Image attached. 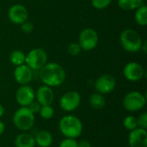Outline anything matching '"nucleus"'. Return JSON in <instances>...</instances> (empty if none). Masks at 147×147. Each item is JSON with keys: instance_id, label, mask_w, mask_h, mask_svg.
<instances>
[{"instance_id": "obj_1", "label": "nucleus", "mask_w": 147, "mask_h": 147, "mask_svg": "<svg viewBox=\"0 0 147 147\" xmlns=\"http://www.w3.org/2000/svg\"><path fill=\"white\" fill-rule=\"evenodd\" d=\"M66 73L62 65L55 62L47 63L40 70V78L45 85L51 88L60 86L65 80Z\"/></svg>"}, {"instance_id": "obj_2", "label": "nucleus", "mask_w": 147, "mask_h": 147, "mask_svg": "<svg viewBox=\"0 0 147 147\" xmlns=\"http://www.w3.org/2000/svg\"><path fill=\"white\" fill-rule=\"evenodd\" d=\"M59 128L62 135L65 138L77 139L83 133V123L78 117L67 115L59 120Z\"/></svg>"}, {"instance_id": "obj_3", "label": "nucleus", "mask_w": 147, "mask_h": 147, "mask_svg": "<svg viewBox=\"0 0 147 147\" xmlns=\"http://www.w3.org/2000/svg\"><path fill=\"white\" fill-rule=\"evenodd\" d=\"M12 121L17 129L28 132L34 125L35 115L28 107H20L14 112Z\"/></svg>"}, {"instance_id": "obj_4", "label": "nucleus", "mask_w": 147, "mask_h": 147, "mask_svg": "<svg viewBox=\"0 0 147 147\" xmlns=\"http://www.w3.org/2000/svg\"><path fill=\"white\" fill-rule=\"evenodd\" d=\"M143 41L140 34L132 28L123 30L120 35L121 45L123 49L128 53H137L140 51Z\"/></svg>"}, {"instance_id": "obj_5", "label": "nucleus", "mask_w": 147, "mask_h": 147, "mask_svg": "<svg viewBox=\"0 0 147 147\" xmlns=\"http://www.w3.org/2000/svg\"><path fill=\"white\" fill-rule=\"evenodd\" d=\"M146 104V97L140 91L128 92L122 100V105L127 111L138 112L144 109Z\"/></svg>"}, {"instance_id": "obj_6", "label": "nucleus", "mask_w": 147, "mask_h": 147, "mask_svg": "<svg viewBox=\"0 0 147 147\" xmlns=\"http://www.w3.org/2000/svg\"><path fill=\"white\" fill-rule=\"evenodd\" d=\"M47 54L42 48L30 50L25 58V64L32 71H40L47 63Z\"/></svg>"}, {"instance_id": "obj_7", "label": "nucleus", "mask_w": 147, "mask_h": 147, "mask_svg": "<svg viewBox=\"0 0 147 147\" xmlns=\"http://www.w3.org/2000/svg\"><path fill=\"white\" fill-rule=\"evenodd\" d=\"M99 42V36L97 32L91 28H86L83 29L78 35V44L82 51H91L95 49Z\"/></svg>"}, {"instance_id": "obj_8", "label": "nucleus", "mask_w": 147, "mask_h": 147, "mask_svg": "<svg viewBox=\"0 0 147 147\" xmlns=\"http://www.w3.org/2000/svg\"><path fill=\"white\" fill-rule=\"evenodd\" d=\"M81 103V96L76 90L65 92L59 99V107L65 112H73Z\"/></svg>"}, {"instance_id": "obj_9", "label": "nucleus", "mask_w": 147, "mask_h": 147, "mask_svg": "<svg viewBox=\"0 0 147 147\" xmlns=\"http://www.w3.org/2000/svg\"><path fill=\"white\" fill-rule=\"evenodd\" d=\"M116 87V79L110 73H104L99 76L95 82L96 92L102 95H107L114 91Z\"/></svg>"}, {"instance_id": "obj_10", "label": "nucleus", "mask_w": 147, "mask_h": 147, "mask_svg": "<svg viewBox=\"0 0 147 147\" xmlns=\"http://www.w3.org/2000/svg\"><path fill=\"white\" fill-rule=\"evenodd\" d=\"M145 75L144 67L138 62H129L123 68V76L130 82L140 81Z\"/></svg>"}, {"instance_id": "obj_11", "label": "nucleus", "mask_w": 147, "mask_h": 147, "mask_svg": "<svg viewBox=\"0 0 147 147\" xmlns=\"http://www.w3.org/2000/svg\"><path fill=\"white\" fill-rule=\"evenodd\" d=\"M35 100V90L28 84L21 85L16 91V101L21 107H28Z\"/></svg>"}, {"instance_id": "obj_12", "label": "nucleus", "mask_w": 147, "mask_h": 147, "mask_svg": "<svg viewBox=\"0 0 147 147\" xmlns=\"http://www.w3.org/2000/svg\"><path fill=\"white\" fill-rule=\"evenodd\" d=\"M8 17L12 23L16 25H21L24 22L28 21V11L24 5L16 3L12 5L9 9Z\"/></svg>"}, {"instance_id": "obj_13", "label": "nucleus", "mask_w": 147, "mask_h": 147, "mask_svg": "<svg viewBox=\"0 0 147 147\" xmlns=\"http://www.w3.org/2000/svg\"><path fill=\"white\" fill-rule=\"evenodd\" d=\"M13 77L15 81L20 85L28 84L33 79V71L26 64H23L16 66Z\"/></svg>"}, {"instance_id": "obj_14", "label": "nucleus", "mask_w": 147, "mask_h": 147, "mask_svg": "<svg viewBox=\"0 0 147 147\" xmlns=\"http://www.w3.org/2000/svg\"><path fill=\"white\" fill-rule=\"evenodd\" d=\"M128 144L130 147H147V131L137 127L130 131L128 135Z\"/></svg>"}, {"instance_id": "obj_15", "label": "nucleus", "mask_w": 147, "mask_h": 147, "mask_svg": "<svg viewBox=\"0 0 147 147\" xmlns=\"http://www.w3.org/2000/svg\"><path fill=\"white\" fill-rule=\"evenodd\" d=\"M35 100L41 105H52L54 100V93L51 87L47 85L40 86L35 91Z\"/></svg>"}, {"instance_id": "obj_16", "label": "nucleus", "mask_w": 147, "mask_h": 147, "mask_svg": "<svg viewBox=\"0 0 147 147\" xmlns=\"http://www.w3.org/2000/svg\"><path fill=\"white\" fill-rule=\"evenodd\" d=\"M14 145L16 147H35L36 146L34 137L27 132L18 134L15 138Z\"/></svg>"}, {"instance_id": "obj_17", "label": "nucleus", "mask_w": 147, "mask_h": 147, "mask_svg": "<svg viewBox=\"0 0 147 147\" xmlns=\"http://www.w3.org/2000/svg\"><path fill=\"white\" fill-rule=\"evenodd\" d=\"M35 144L39 147H50L53 144V135L50 132L40 131L34 137Z\"/></svg>"}, {"instance_id": "obj_18", "label": "nucleus", "mask_w": 147, "mask_h": 147, "mask_svg": "<svg viewBox=\"0 0 147 147\" xmlns=\"http://www.w3.org/2000/svg\"><path fill=\"white\" fill-rule=\"evenodd\" d=\"M89 103L90 107L94 109H102L106 105V99L103 95L96 92L90 96Z\"/></svg>"}, {"instance_id": "obj_19", "label": "nucleus", "mask_w": 147, "mask_h": 147, "mask_svg": "<svg viewBox=\"0 0 147 147\" xmlns=\"http://www.w3.org/2000/svg\"><path fill=\"white\" fill-rule=\"evenodd\" d=\"M134 19L139 26L145 27L147 25V7L144 3L140 7L135 9Z\"/></svg>"}, {"instance_id": "obj_20", "label": "nucleus", "mask_w": 147, "mask_h": 147, "mask_svg": "<svg viewBox=\"0 0 147 147\" xmlns=\"http://www.w3.org/2000/svg\"><path fill=\"white\" fill-rule=\"evenodd\" d=\"M26 54L21 50H14L9 54V61L15 66L25 64Z\"/></svg>"}, {"instance_id": "obj_21", "label": "nucleus", "mask_w": 147, "mask_h": 147, "mask_svg": "<svg viewBox=\"0 0 147 147\" xmlns=\"http://www.w3.org/2000/svg\"><path fill=\"white\" fill-rule=\"evenodd\" d=\"M123 127H125V129H127L128 131H133V130L136 129L137 127H139L137 117H135L132 115L126 116L123 120Z\"/></svg>"}, {"instance_id": "obj_22", "label": "nucleus", "mask_w": 147, "mask_h": 147, "mask_svg": "<svg viewBox=\"0 0 147 147\" xmlns=\"http://www.w3.org/2000/svg\"><path fill=\"white\" fill-rule=\"evenodd\" d=\"M39 114L42 119L49 120V119H52L53 117L54 109L52 107V105H44V106H41Z\"/></svg>"}, {"instance_id": "obj_23", "label": "nucleus", "mask_w": 147, "mask_h": 147, "mask_svg": "<svg viewBox=\"0 0 147 147\" xmlns=\"http://www.w3.org/2000/svg\"><path fill=\"white\" fill-rule=\"evenodd\" d=\"M67 52L71 56H78L82 52V48L78 42H72L67 47Z\"/></svg>"}, {"instance_id": "obj_24", "label": "nucleus", "mask_w": 147, "mask_h": 147, "mask_svg": "<svg viewBox=\"0 0 147 147\" xmlns=\"http://www.w3.org/2000/svg\"><path fill=\"white\" fill-rule=\"evenodd\" d=\"M92 6L96 9H106L112 2V0H90Z\"/></svg>"}, {"instance_id": "obj_25", "label": "nucleus", "mask_w": 147, "mask_h": 147, "mask_svg": "<svg viewBox=\"0 0 147 147\" xmlns=\"http://www.w3.org/2000/svg\"><path fill=\"white\" fill-rule=\"evenodd\" d=\"M59 147H78V141L76 139L65 138L59 143Z\"/></svg>"}, {"instance_id": "obj_26", "label": "nucleus", "mask_w": 147, "mask_h": 147, "mask_svg": "<svg viewBox=\"0 0 147 147\" xmlns=\"http://www.w3.org/2000/svg\"><path fill=\"white\" fill-rule=\"evenodd\" d=\"M137 121H138V127L140 128H143L146 129L147 128V113L144 112L142 114H140L138 117H137Z\"/></svg>"}, {"instance_id": "obj_27", "label": "nucleus", "mask_w": 147, "mask_h": 147, "mask_svg": "<svg viewBox=\"0 0 147 147\" xmlns=\"http://www.w3.org/2000/svg\"><path fill=\"white\" fill-rule=\"evenodd\" d=\"M34 24L31 22H28V21H26L24 22L23 23L21 24V30L25 33V34H30L33 32L34 30Z\"/></svg>"}, {"instance_id": "obj_28", "label": "nucleus", "mask_w": 147, "mask_h": 147, "mask_svg": "<svg viewBox=\"0 0 147 147\" xmlns=\"http://www.w3.org/2000/svg\"><path fill=\"white\" fill-rule=\"evenodd\" d=\"M28 108L35 115V114H37V113H39L40 112V108H41V105L36 101V100H34V102H32L28 106Z\"/></svg>"}, {"instance_id": "obj_29", "label": "nucleus", "mask_w": 147, "mask_h": 147, "mask_svg": "<svg viewBox=\"0 0 147 147\" xmlns=\"http://www.w3.org/2000/svg\"><path fill=\"white\" fill-rule=\"evenodd\" d=\"M118 5L123 10H127V11L131 10L129 0H118Z\"/></svg>"}, {"instance_id": "obj_30", "label": "nucleus", "mask_w": 147, "mask_h": 147, "mask_svg": "<svg viewBox=\"0 0 147 147\" xmlns=\"http://www.w3.org/2000/svg\"><path fill=\"white\" fill-rule=\"evenodd\" d=\"M130 3V7H131V10L136 9L139 7H140L141 5L144 4V1L143 0H129Z\"/></svg>"}, {"instance_id": "obj_31", "label": "nucleus", "mask_w": 147, "mask_h": 147, "mask_svg": "<svg viewBox=\"0 0 147 147\" xmlns=\"http://www.w3.org/2000/svg\"><path fill=\"white\" fill-rule=\"evenodd\" d=\"M78 147H91V143L87 140H82L78 141Z\"/></svg>"}, {"instance_id": "obj_32", "label": "nucleus", "mask_w": 147, "mask_h": 147, "mask_svg": "<svg viewBox=\"0 0 147 147\" xmlns=\"http://www.w3.org/2000/svg\"><path fill=\"white\" fill-rule=\"evenodd\" d=\"M4 131H5V125L2 121H0V135H2L4 133Z\"/></svg>"}, {"instance_id": "obj_33", "label": "nucleus", "mask_w": 147, "mask_h": 147, "mask_svg": "<svg viewBox=\"0 0 147 147\" xmlns=\"http://www.w3.org/2000/svg\"><path fill=\"white\" fill-rule=\"evenodd\" d=\"M140 50H142L144 53H146V52H147L146 40H144V41H143V43H142V46H141V49H140Z\"/></svg>"}, {"instance_id": "obj_34", "label": "nucleus", "mask_w": 147, "mask_h": 147, "mask_svg": "<svg viewBox=\"0 0 147 147\" xmlns=\"http://www.w3.org/2000/svg\"><path fill=\"white\" fill-rule=\"evenodd\" d=\"M4 113H5V109H4V107L0 103V118L4 115Z\"/></svg>"}]
</instances>
